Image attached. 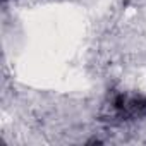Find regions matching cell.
Here are the masks:
<instances>
[{
	"label": "cell",
	"mask_w": 146,
	"mask_h": 146,
	"mask_svg": "<svg viewBox=\"0 0 146 146\" xmlns=\"http://www.w3.org/2000/svg\"><path fill=\"white\" fill-rule=\"evenodd\" d=\"M112 108H113L115 115L120 117L122 120L146 117V98L144 96H137V95L119 93L112 100Z\"/></svg>",
	"instance_id": "cell-1"
}]
</instances>
